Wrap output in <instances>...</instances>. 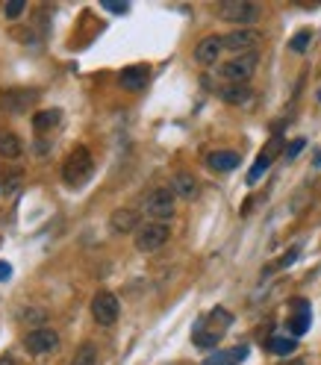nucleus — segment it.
<instances>
[{"label":"nucleus","instance_id":"1","mask_svg":"<svg viewBox=\"0 0 321 365\" xmlns=\"http://www.w3.org/2000/svg\"><path fill=\"white\" fill-rule=\"evenodd\" d=\"M259 65V53H242V56H233V59H227L224 65L218 68V77L230 83V86H245V83L254 77Z\"/></svg>","mask_w":321,"mask_h":365},{"label":"nucleus","instance_id":"2","mask_svg":"<svg viewBox=\"0 0 321 365\" xmlns=\"http://www.w3.org/2000/svg\"><path fill=\"white\" fill-rule=\"evenodd\" d=\"M94 171V159L86 148H74L71 153L65 157V165H62V180L68 186H83Z\"/></svg>","mask_w":321,"mask_h":365},{"label":"nucleus","instance_id":"3","mask_svg":"<svg viewBox=\"0 0 321 365\" xmlns=\"http://www.w3.org/2000/svg\"><path fill=\"white\" fill-rule=\"evenodd\" d=\"M171 238V227L162 221H145L142 227L133 233V242H136V250H142V254H153V250H159L169 245Z\"/></svg>","mask_w":321,"mask_h":365},{"label":"nucleus","instance_id":"4","mask_svg":"<svg viewBox=\"0 0 321 365\" xmlns=\"http://www.w3.org/2000/svg\"><path fill=\"white\" fill-rule=\"evenodd\" d=\"M218 15L227 24H239V30H250V24H257L259 18V6L250 0H224L218 6Z\"/></svg>","mask_w":321,"mask_h":365},{"label":"nucleus","instance_id":"5","mask_svg":"<svg viewBox=\"0 0 321 365\" xmlns=\"http://www.w3.org/2000/svg\"><path fill=\"white\" fill-rule=\"evenodd\" d=\"M174 201H177L174 189H153L148 198H145L142 209H145V215H148L150 221L169 224V221L174 218Z\"/></svg>","mask_w":321,"mask_h":365},{"label":"nucleus","instance_id":"6","mask_svg":"<svg viewBox=\"0 0 321 365\" xmlns=\"http://www.w3.org/2000/svg\"><path fill=\"white\" fill-rule=\"evenodd\" d=\"M24 348L30 350L33 357H45V354H53V350L59 348V333L48 327V324H41L36 330H30L24 336Z\"/></svg>","mask_w":321,"mask_h":365},{"label":"nucleus","instance_id":"7","mask_svg":"<svg viewBox=\"0 0 321 365\" xmlns=\"http://www.w3.org/2000/svg\"><path fill=\"white\" fill-rule=\"evenodd\" d=\"M92 315L101 327H113L121 315V303L113 292H97L92 298Z\"/></svg>","mask_w":321,"mask_h":365},{"label":"nucleus","instance_id":"8","mask_svg":"<svg viewBox=\"0 0 321 365\" xmlns=\"http://www.w3.org/2000/svg\"><path fill=\"white\" fill-rule=\"evenodd\" d=\"M38 92L36 89H6L0 92V109L9 112V115H21L30 106H36Z\"/></svg>","mask_w":321,"mask_h":365},{"label":"nucleus","instance_id":"9","mask_svg":"<svg viewBox=\"0 0 321 365\" xmlns=\"http://www.w3.org/2000/svg\"><path fill=\"white\" fill-rule=\"evenodd\" d=\"M259 41H262V33L259 30H239L236 27L233 33H227L224 36V50H230L233 56H242V53H257V48H259Z\"/></svg>","mask_w":321,"mask_h":365},{"label":"nucleus","instance_id":"10","mask_svg":"<svg viewBox=\"0 0 321 365\" xmlns=\"http://www.w3.org/2000/svg\"><path fill=\"white\" fill-rule=\"evenodd\" d=\"M221 50H224V36H218V33L206 36V38L198 41V48H194V62L198 65H215Z\"/></svg>","mask_w":321,"mask_h":365},{"label":"nucleus","instance_id":"11","mask_svg":"<svg viewBox=\"0 0 321 365\" xmlns=\"http://www.w3.org/2000/svg\"><path fill=\"white\" fill-rule=\"evenodd\" d=\"M148 80H150V68L148 65H130V68H124V71L118 74L121 89H127V92H142L148 86Z\"/></svg>","mask_w":321,"mask_h":365},{"label":"nucleus","instance_id":"12","mask_svg":"<svg viewBox=\"0 0 321 365\" xmlns=\"http://www.w3.org/2000/svg\"><path fill=\"white\" fill-rule=\"evenodd\" d=\"M142 224H138V213L136 209H115L113 215H109V230L115 236H127V233H136Z\"/></svg>","mask_w":321,"mask_h":365},{"label":"nucleus","instance_id":"13","mask_svg":"<svg viewBox=\"0 0 321 365\" xmlns=\"http://www.w3.org/2000/svg\"><path fill=\"white\" fill-rule=\"evenodd\" d=\"M206 165L213 168V171L227 174V171H236V168L242 165V159H239V153H236V150H213L206 157Z\"/></svg>","mask_w":321,"mask_h":365},{"label":"nucleus","instance_id":"14","mask_svg":"<svg viewBox=\"0 0 321 365\" xmlns=\"http://www.w3.org/2000/svg\"><path fill=\"white\" fill-rule=\"evenodd\" d=\"M248 357V345H236V348H227V350H215L204 359V365H239L242 359Z\"/></svg>","mask_w":321,"mask_h":365},{"label":"nucleus","instance_id":"15","mask_svg":"<svg viewBox=\"0 0 321 365\" xmlns=\"http://www.w3.org/2000/svg\"><path fill=\"white\" fill-rule=\"evenodd\" d=\"M277 150H280V142H277V138H274V142H271V145L265 148V150L259 153V157H257L254 168H250V171H248V182H250V186H254V182H257L265 171H269V165H271V159L277 157Z\"/></svg>","mask_w":321,"mask_h":365},{"label":"nucleus","instance_id":"16","mask_svg":"<svg viewBox=\"0 0 321 365\" xmlns=\"http://www.w3.org/2000/svg\"><path fill=\"white\" fill-rule=\"evenodd\" d=\"M171 189H174L177 198H183V201H194V198H198V180H194L189 171H177Z\"/></svg>","mask_w":321,"mask_h":365},{"label":"nucleus","instance_id":"17","mask_svg":"<svg viewBox=\"0 0 321 365\" xmlns=\"http://www.w3.org/2000/svg\"><path fill=\"white\" fill-rule=\"evenodd\" d=\"M218 97L224 103H230V106H245V103L254 101V92H250L248 86H224L218 92Z\"/></svg>","mask_w":321,"mask_h":365},{"label":"nucleus","instance_id":"18","mask_svg":"<svg viewBox=\"0 0 321 365\" xmlns=\"http://www.w3.org/2000/svg\"><path fill=\"white\" fill-rule=\"evenodd\" d=\"M24 153V142H21V136L18 133H0V157L3 159H18Z\"/></svg>","mask_w":321,"mask_h":365},{"label":"nucleus","instance_id":"19","mask_svg":"<svg viewBox=\"0 0 321 365\" xmlns=\"http://www.w3.org/2000/svg\"><path fill=\"white\" fill-rule=\"evenodd\" d=\"M59 118H62V109H45V112H36L33 115V130L41 136V133H48V130H53L59 124Z\"/></svg>","mask_w":321,"mask_h":365},{"label":"nucleus","instance_id":"20","mask_svg":"<svg viewBox=\"0 0 321 365\" xmlns=\"http://www.w3.org/2000/svg\"><path fill=\"white\" fill-rule=\"evenodd\" d=\"M295 310H298V315L289 318V330L295 336H304L310 330V306H306V301H295Z\"/></svg>","mask_w":321,"mask_h":365},{"label":"nucleus","instance_id":"21","mask_svg":"<svg viewBox=\"0 0 321 365\" xmlns=\"http://www.w3.org/2000/svg\"><path fill=\"white\" fill-rule=\"evenodd\" d=\"M265 348H269V354H277V357H289V354H295V348H298V342H295V336H271L269 342H265Z\"/></svg>","mask_w":321,"mask_h":365},{"label":"nucleus","instance_id":"22","mask_svg":"<svg viewBox=\"0 0 321 365\" xmlns=\"http://www.w3.org/2000/svg\"><path fill=\"white\" fill-rule=\"evenodd\" d=\"M221 336H224V333L209 330V327H198V330L192 333V342L198 345V348H204V350H215V345L221 342Z\"/></svg>","mask_w":321,"mask_h":365},{"label":"nucleus","instance_id":"23","mask_svg":"<svg viewBox=\"0 0 321 365\" xmlns=\"http://www.w3.org/2000/svg\"><path fill=\"white\" fill-rule=\"evenodd\" d=\"M71 365H97V345H94V342H83V345L77 348Z\"/></svg>","mask_w":321,"mask_h":365},{"label":"nucleus","instance_id":"24","mask_svg":"<svg viewBox=\"0 0 321 365\" xmlns=\"http://www.w3.org/2000/svg\"><path fill=\"white\" fill-rule=\"evenodd\" d=\"M310 41H313V30H301L289 38V50L292 53H304L306 48H310Z\"/></svg>","mask_w":321,"mask_h":365},{"label":"nucleus","instance_id":"25","mask_svg":"<svg viewBox=\"0 0 321 365\" xmlns=\"http://www.w3.org/2000/svg\"><path fill=\"white\" fill-rule=\"evenodd\" d=\"M27 9V3H24V0H12V3H6V18H18L21 15V12Z\"/></svg>","mask_w":321,"mask_h":365},{"label":"nucleus","instance_id":"26","mask_svg":"<svg viewBox=\"0 0 321 365\" xmlns=\"http://www.w3.org/2000/svg\"><path fill=\"white\" fill-rule=\"evenodd\" d=\"M298 254H301V248H292V250H289V254H286V257H283L280 262H277V269H286V265H292V262H295V259H298Z\"/></svg>","mask_w":321,"mask_h":365},{"label":"nucleus","instance_id":"27","mask_svg":"<svg viewBox=\"0 0 321 365\" xmlns=\"http://www.w3.org/2000/svg\"><path fill=\"white\" fill-rule=\"evenodd\" d=\"M301 150H304V138H295V142H292V145H289V150H286V157L292 159V157H298V153H301Z\"/></svg>","mask_w":321,"mask_h":365},{"label":"nucleus","instance_id":"28","mask_svg":"<svg viewBox=\"0 0 321 365\" xmlns=\"http://www.w3.org/2000/svg\"><path fill=\"white\" fill-rule=\"evenodd\" d=\"M9 274H12V269H9V265H6V262H0V280H6Z\"/></svg>","mask_w":321,"mask_h":365},{"label":"nucleus","instance_id":"29","mask_svg":"<svg viewBox=\"0 0 321 365\" xmlns=\"http://www.w3.org/2000/svg\"><path fill=\"white\" fill-rule=\"evenodd\" d=\"M0 365H15V359H12V357H0Z\"/></svg>","mask_w":321,"mask_h":365},{"label":"nucleus","instance_id":"30","mask_svg":"<svg viewBox=\"0 0 321 365\" xmlns=\"http://www.w3.org/2000/svg\"><path fill=\"white\" fill-rule=\"evenodd\" d=\"M315 97H318V103H321V89H318V92H315Z\"/></svg>","mask_w":321,"mask_h":365}]
</instances>
